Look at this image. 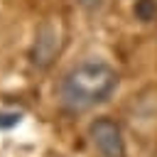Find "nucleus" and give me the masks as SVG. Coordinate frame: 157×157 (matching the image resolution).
I'll return each mask as SVG.
<instances>
[{
  "instance_id": "2",
  "label": "nucleus",
  "mask_w": 157,
  "mask_h": 157,
  "mask_svg": "<svg viewBox=\"0 0 157 157\" xmlns=\"http://www.w3.org/2000/svg\"><path fill=\"white\" fill-rule=\"evenodd\" d=\"M88 140L101 157H125L123 130L113 118H96L88 123Z\"/></svg>"
},
{
  "instance_id": "4",
  "label": "nucleus",
  "mask_w": 157,
  "mask_h": 157,
  "mask_svg": "<svg viewBox=\"0 0 157 157\" xmlns=\"http://www.w3.org/2000/svg\"><path fill=\"white\" fill-rule=\"evenodd\" d=\"M20 123V113H0V128H12Z\"/></svg>"
},
{
  "instance_id": "1",
  "label": "nucleus",
  "mask_w": 157,
  "mask_h": 157,
  "mask_svg": "<svg viewBox=\"0 0 157 157\" xmlns=\"http://www.w3.org/2000/svg\"><path fill=\"white\" fill-rule=\"evenodd\" d=\"M118 88V71L103 59H83L71 66L61 83L59 96L69 110H88L105 103Z\"/></svg>"
},
{
  "instance_id": "5",
  "label": "nucleus",
  "mask_w": 157,
  "mask_h": 157,
  "mask_svg": "<svg viewBox=\"0 0 157 157\" xmlns=\"http://www.w3.org/2000/svg\"><path fill=\"white\" fill-rule=\"evenodd\" d=\"M76 2H78L83 10H91V12H93V10H98V7L103 5V0H76Z\"/></svg>"
},
{
  "instance_id": "3",
  "label": "nucleus",
  "mask_w": 157,
  "mask_h": 157,
  "mask_svg": "<svg viewBox=\"0 0 157 157\" xmlns=\"http://www.w3.org/2000/svg\"><path fill=\"white\" fill-rule=\"evenodd\" d=\"M56 49H59V37H56V29L47 22V25H42V27L37 29L34 47H32V64H34V66H39V69L49 66V61L54 59Z\"/></svg>"
}]
</instances>
